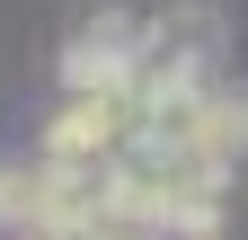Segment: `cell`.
<instances>
[{"label": "cell", "mask_w": 248, "mask_h": 240, "mask_svg": "<svg viewBox=\"0 0 248 240\" xmlns=\"http://www.w3.org/2000/svg\"><path fill=\"white\" fill-rule=\"evenodd\" d=\"M213 71H222V18L195 9V0H177V9L142 18V45H133L124 89H133V107H160L177 89H204Z\"/></svg>", "instance_id": "obj_1"}, {"label": "cell", "mask_w": 248, "mask_h": 240, "mask_svg": "<svg viewBox=\"0 0 248 240\" xmlns=\"http://www.w3.org/2000/svg\"><path fill=\"white\" fill-rule=\"evenodd\" d=\"M142 134L133 89H62V107L45 116V152L53 160H107Z\"/></svg>", "instance_id": "obj_2"}, {"label": "cell", "mask_w": 248, "mask_h": 240, "mask_svg": "<svg viewBox=\"0 0 248 240\" xmlns=\"http://www.w3.org/2000/svg\"><path fill=\"white\" fill-rule=\"evenodd\" d=\"M133 45H142V18L133 9H89L71 36H62V89H124Z\"/></svg>", "instance_id": "obj_3"}, {"label": "cell", "mask_w": 248, "mask_h": 240, "mask_svg": "<svg viewBox=\"0 0 248 240\" xmlns=\"http://www.w3.org/2000/svg\"><path fill=\"white\" fill-rule=\"evenodd\" d=\"M36 223V160H0V231Z\"/></svg>", "instance_id": "obj_4"}, {"label": "cell", "mask_w": 248, "mask_h": 240, "mask_svg": "<svg viewBox=\"0 0 248 240\" xmlns=\"http://www.w3.org/2000/svg\"><path fill=\"white\" fill-rule=\"evenodd\" d=\"M62 240H160V231H142L133 214H98V223H62Z\"/></svg>", "instance_id": "obj_5"}, {"label": "cell", "mask_w": 248, "mask_h": 240, "mask_svg": "<svg viewBox=\"0 0 248 240\" xmlns=\"http://www.w3.org/2000/svg\"><path fill=\"white\" fill-rule=\"evenodd\" d=\"M9 240H62V223H27V231H9Z\"/></svg>", "instance_id": "obj_6"}]
</instances>
